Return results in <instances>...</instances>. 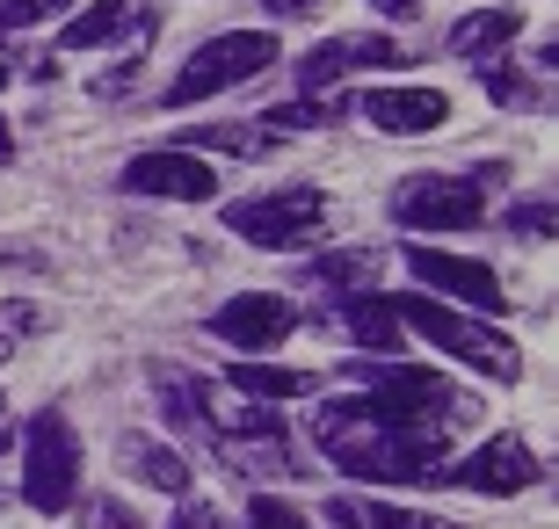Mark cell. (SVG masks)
I'll use <instances>...</instances> for the list:
<instances>
[{"label":"cell","mask_w":559,"mask_h":529,"mask_svg":"<svg viewBox=\"0 0 559 529\" xmlns=\"http://www.w3.org/2000/svg\"><path fill=\"white\" fill-rule=\"evenodd\" d=\"M312 443L334 471H356L371 486H443V443L385 421L371 399H328L312 413Z\"/></svg>","instance_id":"6da1fadb"},{"label":"cell","mask_w":559,"mask_h":529,"mask_svg":"<svg viewBox=\"0 0 559 529\" xmlns=\"http://www.w3.org/2000/svg\"><path fill=\"white\" fill-rule=\"evenodd\" d=\"M349 377L364 385V399H371L385 421L415 428V435H436V443H451V428H465L479 413L473 392H457L451 377H436V370H421V363H400V356H378V363L356 356Z\"/></svg>","instance_id":"7a4b0ae2"},{"label":"cell","mask_w":559,"mask_h":529,"mask_svg":"<svg viewBox=\"0 0 559 529\" xmlns=\"http://www.w3.org/2000/svg\"><path fill=\"white\" fill-rule=\"evenodd\" d=\"M385 305H393L400 326H415L421 341H436L443 356L473 363L479 377H495V385H516V377H523V348L509 341V334H495L487 320H465V312L436 305V298H385Z\"/></svg>","instance_id":"3957f363"},{"label":"cell","mask_w":559,"mask_h":529,"mask_svg":"<svg viewBox=\"0 0 559 529\" xmlns=\"http://www.w3.org/2000/svg\"><path fill=\"white\" fill-rule=\"evenodd\" d=\"M270 65H276V37L270 29H226V37H211V44L189 51V65L167 81L160 103L167 109H197V103H211V95H226V87L254 81V73H270Z\"/></svg>","instance_id":"277c9868"},{"label":"cell","mask_w":559,"mask_h":529,"mask_svg":"<svg viewBox=\"0 0 559 529\" xmlns=\"http://www.w3.org/2000/svg\"><path fill=\"white\" fill-rule=\"evenodd\" d=\"M81 493V435L66 413H29L22 428V501L37 515H66Z\"/></svg>","instance_id":"5b68a950"},{"label":"cell","mask_w":559,"mask_h":529,"mask_svg":"<svg viewBox=\"0 0 559 529\" xmlns=\"http://www.w3.org/2000/svg\"><path fill=\"white\" fill-rule=\"evenodd\" d=\"M393 218L415 232H473L487 218V175H407L393 189Z\"/></svg>","instance_id":"8992f818"},{"label":"cell","mask_w":559,"mask_h":529,"mask_svg":"<svg viewBox=\"0 0 559 529\" xmlns=\"http://www.w3.org/2000/svg\"><path fill=\"white\" fill-rule=\"evenodd\" d=\"M320 218H328V196H320L312 182L262 189V196L226 204V225L240 232V240H254V247H306L312 232H320Z\"/></svg>","instance_id":"52a82bcc"},{"label":"cell","mask_w":559,"mask_h":529,"mask_svg":"<svg viewBox=\"0 0 559 529\" xmlns=\"http://www.w3.org/2000/svg\"><path fill=\"white\" fill-rule=\"evenodd\" d=\"M204 443L218 449V465L240 471V479H298L284 443V421L276 413H211Z\"/></svg>","instance_id":"ba28073f"},{"label":"cell","mask_w":559,"mask_h":529,"mask_svg":"<svg viewBox=\"0 0 559 529\" xmlns=\"http://www.w3.org/2000/svg\"><path fill=\"white\" fill-rule=\"evenodd\" d=\"M545 479L538 449L523 443V435H495V443H479L465 465H443V486H465V493H487V501H509V493H531Z\"/></svg>","instance_id":"9c48e42d"},{"label":"cell","mask_w":559,"mask_h":529,"mask_svg":"<svg viewBox=\"0 0 559 529\" xmlns=\"http://www.w3.org/2000/svg\"><path fill=\"white\" fill-rule=\"evenodd\" d=\"M117 189H131V196H167V204H211V196H218V175H211V160H197V153H182V145H167V153H139V160H124Z\"/></svg>","instance_id":"30bf717a"},{"label":"cell","mask_w":559,"mask_h":529,"mask_svg":"<svg viewBox=\"0 0 559 529\" xmlns=\"http://www.w3.org/2000/svg\"><path fill=\"white\" fill-rule=\"evenodd\" d=\"M407 268H415V284L436 290V298H451V305H473V312H501V276L473 254H443V247H407Z\"/></svg>","instance_id":"8fae6325"},{"label":"cell","mask_w":559,"mask_h":529,"mask_svg":"<svg viewBox=\"0 0 559 529\" xmlns=\"http://www.w3.org/2000/svg\"><path fill=\"white\" fill-rule=\"evenodd\" d=\"M298 326V305L290 298H276V290H248V298H226V305L211 312V334L233 348H248V356H262V348H276Z\"/></svg>","instance_id":"7c38bea8"},{"label":"cell","mask_w":559,"mask_h":529,"mask_svg":"<svg viewBox=\"0 0 559 529\" xmlns=\"http://www.w3.org/2000/svg\"><path fill=\"white\" fill-rule=\"evenodd\" d=\"M153 8H139V0H95V8H81V15L59 22V51H103V44H153Z\"/></svg>","instance_id":"4fadbf2b"},{"label":"cell","mask_w":559,"mask_h":529,"mask_svg":"<svg viewBox=\"0 0 559 529\" xmlns=\"http://www.w3.org/2000/svg\"><path fill=\"white\" fill-rule=\"evenodd\" d=\"M356 109H364L385 139H421V131H443V123H451V95H443V87H371Z\"/></svg>","instance_id":"5bb4252c"},{"label":"cell","mask_w":559,"mask_h":529,"mask_svg":"<svg viewBox=\"0 0 559 529\" xmlns=\"http://www.w3.org/2000/svg\"><path fill=\"white\" fill-rule=\"evenodd\" d=\"M356 65H400V44L385 37V29H364V37H328V44H312L306 59H298V87H306V95H320V87H334L342 73H356Z\"/></svg>","instance_id":"9a60e30c"},{"label":"cell","mask_w":559,"mask_h":529,"mask_svg":"<svg viewBox=\"0 0 559 529\" xmlns=\"http://www.w3.org/2000/svg\"><path fill=\"white\" fill-rule=\"evenodd\" d=\"M334 326H342L356 348H371V356H400V341H407V326L393 320V305H385V298H371V290L342 298V305H334Z\"/></svg>","instance_id":"2e32d148"},{"label":"cell","mask_w":559,"mask_h":529,"mask_svg":"<svg viewBox=\"0 0 559 529\" xmlns=\"http://www.w3.org/2000/svg\"><path fill=\"white\" fill-rule=\"evenodd\" d=\"M523 37V8H479V15H465L451 29V59H487L495 65L501 44H516Z\"/></svg>","instance_id":"e0dca14e"},{"label":"cell","mask_w":559,"mask_h":529,"mask_svg":"<svg viewBox=\"0 0 559 529\" xmlns=\"http://www.w3.org/2000/svg\"><path fill=\"white\" fill-rule=\"evenodd\" d=\"M153 392H160V413L175 428H182V435H204L211 428V385L204 377H189V370H153Z\"/></svg>","instance_id":"ac0fdd59"},{"label":"cell","mask_w":559,"mask_h":529,"mask_svg":"<svg viewBox=\"0 0 559 529\" xmlns=\"http://www.w3.org/2000/svg\"><path fill=\"white\" fill-rule=\"evenodd\" d=\"M328 522L334 529H465V522H443V515H415V508H393V501H328Z\"/></svg>","instance_id":"d6986e66"},{"label":"cell","mask_w":559,"mask_h":529,"mask_svg":"<svg viewBox=\"0 0 559 529\" xmlns=\"http://www.w3.org/2000/svg\"><path fill=\"white\" fill-rule=\"evenodd\" d=\"M182 153H240V160H262V153H270L276 145V131H262V123H182Z\"/></svg>","instance_id":"ffe728a7"},{"label":"cell","mask_w":559,"mask_h":529,"mask_svg":"<svg viewBox=\"0 0 559 529\" xmlns=\"http://www.w3.org/2000/svg\"><path fill=\"white\" fill-rule=\"evenodd\" d=\"M233 392H248V399H306L312 392V370H284V363H233L226 370Z\"/></svg>","instance_id":"44dd1931"},{"label":"cell","mask_w":559,"mask_h":529,"mask_svg":"<svg viewBox=\"0 0 559 529\" xmlns=\"http://www.w3.org/2000/svg\"><path fill=\"white\" fill-rule=\"evenodd\" d=\"M124 465H131V479H145L153 493H175V501L189 493V465L175 457V449H160V443H139V435H131V443H124Z\"/></svg>","instance_id":"7402d4cb"},{"label":"cell","mask_w":559,"mask_h":529,"mask_svg":"<svg viewBox=\"0 0 559 529\" xmlns=\"http://www.w3.org/2000/svg\"><path fill=\"white\" fill-rule=\"evenodd\" d=\"M378 268H385V254H378V247H356V254H320V262H312V284H328V290H342V298H356V290L378 284Z\"/></svg>","instance_id":"603a6c76"},{"label":"cell","mask_w":559,"mask_h":529,"mask_svg":"<svg viewBox=\"0 0 559 529\" xmlns=\"http://www.w3.org/2000/svg\"><path fill=\"white\" fill-rule=\"evenodd\" d=\"M479 87H487L495 103H509V109H531V103H538V87L523 81L516 65H479Z\"/></svg>","instance_id":"cb8c5ba5"},{"label":"cell","mask_w":559,"mask_h":529,"mask_svg":"<svg viewBox=\"0 0 559 529\" xmlns=\"http://www.w3.org/2000/svg\"><path fill=\"white\" fill-rule=\"evenodd\" d=\"M73 0H0V29H37V22L66 15Z\"/></svg>","instance_id":"d4e9b609"},{"label":"cell","mask_w":559,"mask_h":529,"mask_svg":"<svg viewBox=\"0 0 559 529\" xmlns=\"http://www.w3.org/2000/svg\"><path fill=\"white\" fill-rule=\"evenodd\" d=\"M248 529H312L306 515L290 508V501H276V493H254V508H248Z\"/></svg>","instance_id":"484cf974"},{"label":"cell","mask_w":559,"mask_h":529,"mask_svg":"<svg viewBox=\"0 0 559 529\" xmlns=\"http://www.w3.org/2000/svg\"><path fill=\"white\" fill-rule=\"evenodd\" d=\"M254 123H276V131H312V123H334V103H284V109H270V117H254Z\"/></svg>","instance_id":"4316f807"},{"label":"cell","mask_w":559,"mask_h":529,"mask_svg":"<svg viewBox=\"0 0 559 529\" xmlns=\"http://www.w3.org/2000/svg\"><path fill=\"white\" fill-rule=\"evenodd\" d=\"M131 87H139V59H124V65H109V73H95V81H87V95H131Z\"/></svg>","instance_id":"83f0119b"},{"label":"cell","mask_w":559,"mask_h":529,"mask_svg":"<svg viewBox=\"0 0 559 529\" xmlns=\"http://www.w3.org/2000/svg\"><path fill=\"white\" fill-rule=\"evenodd\" d=\"M552 225H559L552 204H516V211H509V232H531V240H538V232H552Z\"/></svg>","instance_id":"f1b7e54d"},{"label":"cell","mask_w":559,"mask_h":529,"mask_svg":"<svg viewBox=\"0 0 559 529\" xmlns=\"http://www.w3.org/2000/svg\"><path fill=\"white\" fill-rule=\"evenodd\" d=\"M87 522L95 529H139V515H131L124 501H87Z\"/></svg>","instance_id":"f546056e"},{"label":"cell","mask_w":559,"mask_h":529,"mask_svg":"<svg viewBox=\"0 0 559 529\" xmlns=\"http://www.w3.org/2000/svg\"><path fill=\"white\" fill-rule=\"evenodd\" d=\"M254 8H270V15H284V22H306V15H320L328 0H254Z\"/></svg>","instance_id":"4dcf8cb0"},{"label":"cell","mask_w":559,"mask_h":529,"mask_svg":"<svg viewBox=\"0 0 559 529\" xmlns=\"http://www.w3.org/2000/svg\"><path fill=\"white\" fill-rule=\"evenodd\" d=\"M167 529H218V515H211V508H197V501H189V508L175 515V522H167Z\"/></svg>","instance_id":"1f68e13d"},{"label":"cell","mask_w":559,"mask_h":529,"mask_svg":"<svg viewBox=\"0 0 559 529\" xmlns=\"http://www.w3.org/2000/svg\"><path fill=\"white\" fill-rule=\"evenodd\" d=\"M371 8H385V15H415L421 0H371Z\"/></svg>","instance_id":"d6a6232c"},{"label":"cell","mask_w":559,"mask_h":529,"mask_svg":"<svg viewBox=\"0 0 559 529\" xmlns=\"http://www.w3.org/2000/svg\"><path fill=\"white\" fill-rule=\"evenodd\" d=\"M15 160V131H8V117H0V167Z\"/></svg>","instance_id":"836d02e7"},{"label":"cell","mask_w":559,"mask_h":529,"mask_svg":"<svg viewBox=\"0 0 559 529\" xmlns=\"http://www.w3.org/2000/svg\"><path fill=\"white\" fill-rule=\"evenodd\" d=\"M0 87H8V59H0Z\"/></svg>","instance_id":"e575fe53"},{"label":"cell","mask_w":559,"mask_h":529,"mask_svg":"<svg viewBox=\"0 0 559 529\" xmlns=\"http://www.w3.org/2000/svg\"><path fill=\"white\" fill-rule=\"evenodd\" d=\"M0 449H8V428H0Z\"/></svg>","instance_id":"d590c367"},{"label":"cell","mask_w":559,"mask_h":529,"mask_svg":"<svg viewBox=\"0 0 559 529\" xmlns=\"http://www.w3.org/2000/svg\"><path fill=\"white\" fill-rule=\"evenodd\" d=\"M0 363H8V341H0Z\"/></svg>","instance_id":"8d00e7d4"}]
</instances>
